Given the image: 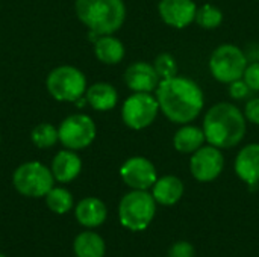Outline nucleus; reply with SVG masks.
Listing matches in <instances>:
<instances>
[{
	"mask_svg": "<svg viewBox=\"0 0 259 257\" xmlns=\"http://www.w3.org/2000/svg\"><path fill=\"white\" fill-rule=\"evenodd\" d=\"M246 117L232 103H217L205 115L203 133L206 141L217 148H232L246 135Z\"/></svg>",
	"mask_w": 259,
	"mask_h": 257,
	"instance_id": "nucleus-2",
	"label": "nucleus"
},
{
	"mask_svg": "<svg viewBox=\"0 0 259 257\" xmlns=\"http://www.w3.org/2000/svg\"><path fill=\"white\" fill-rule=\"evenodd\" d=\"M156 214V201L152 194L134 189L126 194L118 206V218L123 227L132 232H141L149 227Z\"/></svg>",
	"mask_w": 259,
	"mask_h": 257,
	"instance_id": "nucleus-4",
	"label": "nucleus"
},
{
	"mask_svg": "<svg viewBox=\"0 0 259 257\" xmlns=\"http://www.w3.org/2000/svg\"><path fill=\"white\" fill-rule=\"evenodd\" d=\"M126 85L135 92H152L156 91L161 77L158 76L153 65L147 62H134L124 71Z\"/></svg>",
	"mask_w": 259,
	"mask_h": 257,
	"instance_id": "nucleus-13",
	"label": "nucleus"
},
{
	"mask_svg": "<svg viewBox=\"0 0 259 257\" xmlns=\"http://www.w3.org/2000/svg\"><path fill=\"white\" fill-rule=\"evenodd\" d=\"M247 67L244 52L234 44L219 45L209 58V70L222 83H231L243 77Z\"/></svg>",
	"mask_w": 259,
	"mask_h": 257,
	"instance_id": "nucleus-5",
	"label": "nucleus"
},
{
	"mask_svg": "<svg viewBox=\"0 0 259 257\" xmlns=\"http://www.w3.org/2000/svg\"><path fill=\"white\" fill-rule=\"evenodd\" d=\"M156 100L162 114L171 123L178 124L194 121L205 105L200 86L194 80L179 76L159 82Z\"/></svg>",
	"mask_w": 259,
	"mask_h": 257,
	"instance_id": "nucleus-1",
	"label": "nucleus"
},
{
	"mask_svg": "<svg viewBox=\"0 0 259 257\" xmlns=\"http://www.w3.org/2000/svg\"><path fill=\"white\" fill-rule=\"evenodd\" d=\"M58 133L59 141L68 150H82L94 141L96 124L88 115L74 114L61 123Z\"/></svg>",
	"mask_w": 259,
	"mask_h": 257,
	"instance_id": "nucleus-9",
	"label": "nucleus"
},
{
	"mask_svg": "<svg viewBox=\"0 0 259 257\" xmlns=\"http://www.w3.org/2000/svg\"><path fill=\"white\" fill-rule=\"evenodd\" d=\"M108 215L106 206L96 197H88L79 201L76 206V220L85 227H99L105 223Z\"/></svg>",
	"mask_w": 259,
	"mask_h": 257,
	"instance_id": "nucleus-15",
	"label": "nucleus"
},
{
	"mask_svg": "<svg viewBox=\"0 0 259 257\" xmlns=\"http://www.w3.org/2000/svg\"><path fill=\"white\" fill-rule=\"evenodd\" d=\"M194 21L203 29H215L223 21V12L217 6H212V5L206 3V5L197 8Z\"/></svg>",
	"mask_w": 259,
	"mask_h": 257,
	"instance_id": "nucleus-24",
	"label": "nucleus"
},
{
	"mask_svg": "<svg viewBox=\"0 0 259 257\" xmlns=\"http://www.w3.org/2000/svg\"><path fill=\"white\" fill-rule=\"evenodd\" d=\"M153 67H155L158 76L161 77V80L171 79V77L178 76V64H176V59L170 53L158 55L156 59H155Z\"/></svg>",
	"mask_w": 259,
	"mask_h": 257,
	"instance_id": "nucleus-25",
	"label": "nucleus"
},
{
	"mask_svg": "<svg viewBox=\"0 0 259 257\" xmlns=\"http://www.w3.org/2000/svg\"><path fill=\"white\" fill-rule=\"evenodd\" d=\"M117 100H118V94L115 88L109 83L99 82L87 89V101L96 111H102V112L111 111L112 108H115Z\"/></svg>",
	"mask_w": 259,
	"mask_h": 257,
	"instance_id": "nucleus-18",
	"label": "nucleus"
},
{
	"mask_svg": "<svg viewBox=\"0 0 259 257\" xmlns=\"http://www.w3.org/2000/svg\"><path fill=\"white\" fill-rule=\"evenodd\" d=\"M243 79L252 91H259V61L246 67Z\"/></svg>",
	"mask_w": 259,
	"mask_h": 257,
	"instance_id": "nucleus-26",
	"label": "nucleus"
},
{
	"mask_svg": "<svg viewBox=\"0 0 259 257\" xmlns=\"http://www.w3.org/2000/svg\"><path fill=\"white\" fill-rule=\"evenodd\" d=\"M205 141H206V138H205L203 129H200L197 126L185 124L184 127H181L176 132V135L173 138V145L179 153L187 155V153L197 151L203 145Z\"/></svg>",
	"mask_w": 259,
	"mask_h": 257,
	"instance_id": "nucleus-20",
	"label": "nucleus"
},
{
	"mask_svg": "<svg viewBox=\"0 0 259 257\" xmlns=\"http://www.w3.org/2000/svg\"><path fill=\"white\" fill-rule=\"evenodd\" d=\"M225 167V158L220 148L214 145L200 147L197 151L193 153L190 161V170L196 180L199 182H212L215 180Z\"/></svg>",
	"mask_w": 259,
	"mask_h": 257,
	"instance_id": "nucleus-10",
	"label": "nucleus"
},
{
	"mask_svg": "<svg viewBox=\"0 0 259 257\" xmlns=\"http://www.w3.org/2000/svg\"><path fill=\"white\" fill-rule=\"evenodd\" d=\"M47 208L55 214H67L73 206V195L64 188H52L46 195Z\"/></svg>",
	"mask_w": 259,
	"mask_h": 257,
	"instance_id": "nucleus-22",
	"label": "nucleus"
},
{
	"mask_svg": "<svg viewBox=\"0 0 259 257\" xmlns=\"http://www.w3.org/2000/svg\"><path fill=\"white\" fill-rule=\"evenodd\" d=\"M229 85H231V86H229V95H231L232 98H235V100H243V98H246L247 95H250V92H252V89L249 88V85L244 82L243 77L238 79V80L231 82Z\"/></svg>",
	"mask_w": 259,
	"mask_h": 257,
	"instance_id": "nucleus-27",
	"label": "nucleus"
},
{
	"mask_svg": "<svg viewBox=\"0 0 259 257\" xmlns=\"http://www.w3.org/2000/svg\"><path fill=\"white\" fill-rule=\"evenodd\" d=\"M80 170H82L80 158L76 153H73L71 150L59 151L55 156L53 164H52V174L61 183L74 180L79 176Z\"/></svg>",
	"mask_w": 259,
	"mask_h": 257,
	"instance_id": "nucleus-16",
	"label": "nucleus"
},
{
	"mask_svg": "<svg viewBox=\"0 0 259 257\" xmlns=\"http://www.w3.org/2000/svg\"><path fill=\"white\" fill-rule=\"evenodd\" d=\"M47 89L59 101H77L87 89V79L80 70L62 65L49 74Z\"/></svg>",
	"mask_w": 259,
	"mask_h": 257,
	"instance_id": "nucleus-7",
	"label": "nucleus"
},
{
	"mask_svg": "<svg viewBox=\"0 0 259 257\" xmlns=\"http://www.w3.org/2000/svg\"><path fill=\"white\" fill-rule=\"evenodd\" d=\"M0 257H5V256H3V254H0Z\"/></svg>",
	"mask_w": 259,
	"mask_h": 257,
	"instance_id": "nucleus-30",
	"label": "nucleus"
},
{
	"mask_svg": "<svg viewBox=\"0 0 259 257\" xmlns=\"http://www.w3.org/2000/svg\"><path fill=\"white\" fill-rule=\"evenodd\" d=\"M79 20L96 35L117 32L126 18L123 0H76Z\"/></svg>",
	"mask_w": 259,
	"mask_h": 257,
	"instance_id": "nucleus-3",
	"label": "nucleus"
},
{
	"mask_svg": "<svg viewBox=\"0 0 259 257\" xmlns=\"http://www.w3.org/2000/svg\"><path fill=\"white\" fill-rule=\"evenodd\" d=\"M74 254L77 257H103L105 241L93 232H83L77 235L73 244Z\"/></svg>",
	"mask_w": 259,
	"mask_h": 257,
	"instance_id": "nucleus-21",
	"label": "nucleus"
},
{
	"mask_svg": "<svg viewBox=\"0 0 259 257\" xmlns=\"http://www.w3.org/2000/svg\"><path fill=\"white\" fill-rule=\"evenodd\" d=\"M94 53L100 62L115 65L124 58V45L120 39L111 35H100V38L96 39Z\"/></svg>",
	"mask_w": 259,
	"mask_h": 257,
	"instance_id": "nucleus-19",
	"label": "nucleus"
},
{
	"mask_svg": "<svg viewBox=\"0 0 259 257\" xmlns=\"http://www.w3.org/2000/svg\"><path fill=\"white\" fill-rule=\"evenodd\" d=\"M196 256V251H194V247L190 244V242H185V241H181V242H176L170 247L168 250V257H194Z\"/></svg>",
	"mask_w": 259,
	"mask_h": 257,
	"instance_id": "nucleus-28",
	"label": "nucleus"
},
{
	"mask_svg": "<svg viewBox=\"0 0 259 257\" xmlns=\"http://www.w3.org/2000/svg\"><path fill=\"white\" fill-rule=\"evenodd\" d=\"M120 176L129 188L141 191H147L158 180L155 165L143 156L127 159L120 168Z\"/></svg>",
	"mask_w": 259,
	"mask_h": 257,
	"instance_id": "nucleus-11",
	"label": "nucleus"
},
{
	"mask_svg": "<svg viewBox=\"0 0 259 257\" xmlns=\"http://www.w3.org/2000/svg\"><path fill=\"white\" fill-rule=\"evenodd\" d=\"M158 11L165 24L184 29L196 20L197 6L193 0H161Z\"/></svg>",
	"mask_w": 259,
	"mask_h": 257,
	"instance_id": "nucleus-12",
	"label": "nucleus"
},
{
	"mask_svg": "<svg viewBox=\"0 0 259 257\" xmlns=\"http://www.w3.org/2000/svg\"><path fill=\"white\" fill-rule=\"evenodd\" d=\"M235 173L247 185L259 182V144L243 147L235 159Z\"/></svg>",
	"mask_w": 259,
	"mask_h": 257,
	"instance_id": "nucleus-14",
	"label": "nucleus"
},
{
	"mask_svg": "<svg viewBox=\"0 0 259 257\" xmlns=\"http://www.w3.org/2000/svg\"><path fill=\"white\" fill-rule=\"evenodd\" d=\"M30 139L38 148H50L58 142L59 133L55 126H52L49 123H41L32 130Z\"/></svg>",
	"mask_w": 259,
	"mask_h": 257,
	"instance_id": "nucleus-23",
	"label": "nucleus"
},
{
	"mask_svg": "<svg viewBox=\"0 0 259 257\" xmlns=\"http://www.w3.org/2000/svg\"><path fill=\"white\" fill-rule=\"evenodd\" d=\"M158 112L159 103L156 97L150 92H135L126 98L121 109V118L127 127L143 130L155 121Z\"/></svg>",
	"mask_w": 259,
	"mask_h": 257,
	"instance_id": "nucleus-8",
	"label": "nucleus"
},
{
	"mask_svg": "<svg viewBox=\"0 0 259 257\" xmlns=\"http://www.w3.org/2000/svg\"><path fill=\"white\" fill-rule=\"evenodd\" d=\"M244 117L253 124H259V97H253L246 103Z\"/></svg>",
	"mask_w": 259,
	"mask_h": 257,
	"instance_id": "nucleus-29",
	"label": "nucleus"
},
{
	"mask_svg": "<svg viewBox=\"0 0 259 257\" xmlns=\"http://www.w3.org/2000/svg\"><path fill=\"white\" fill-rule=\"evenodd\" d=\"M53 174L39 162H26L20 165L12 177L15 189L26 197H46L53 188Z\"/></svg>",
	"mask_w": 259,
	"mask_h": 257,
	"instance_id": "nucleus-6",
	"label": "nucleus"
},
{
	"mask_svg": "<svg viewBox=\"0 0 259 257\" xmlns=\"http://www.w3.org/2000/svg\"><path fill=\"white\" fill-rule=\"evenodd\" d=\"M152 188V195L155 201L162 206H173L184 195V183L176 176H164L158 179Z\"/></svg>",
	"mask_w": 259,
	"mask_h": 257,
	"instance_id": "nucleus-17",
	"label": "nucleus"
}]
</instances>
